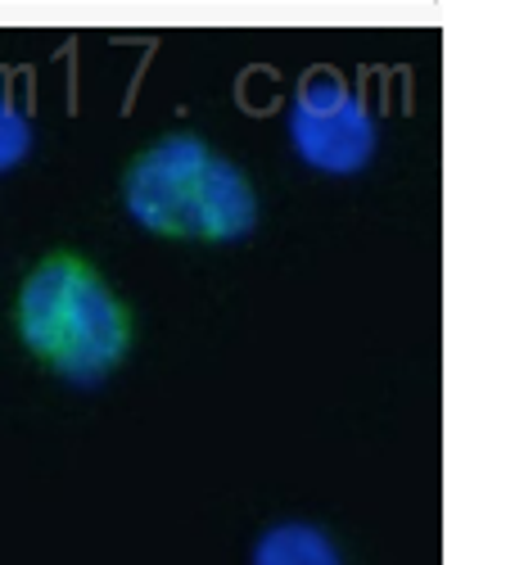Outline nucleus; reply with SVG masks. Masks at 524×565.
<instances>
[{"label": "nucleus", "instance_id": "nucleus-1", "mask_svg": "<svg viewBox=\"0 0 524 565\" xmlns=\"http://www.w3.org/2000/svg\"><path fill=\"white\" fill-rule=\"evenodd\" d=\"M19 340L68 385H105L131 353V312L77 254H45L19 290Z\"/></svg>", "mask_w": 524, "mask_h": 565}, {"label": "nucleus", "instance_id": "nucleus-2", "mask_svg": "<svg viewBox=\"0 0 524 565\" xmlns=\"http://www.w3.org/2000/svg\"><path fill=\"white\" fill-rule=\"evenodd\" d=\"M127 217L172 241L231 245L258 226V195L249 177L200 136H163L127 168Z\"/></svg>", "mask_w": 524, "mask_h": 565}, {"label": "nucleus", "instance_id": "nucleus-3", "mask_svg": "<svg viewBox=\"0 0 524 565\" xmlns=\"http://www.w3.org/2000/svg\"><path fill=\"white\" fill-rule=\"evenodd\" d=\"M295 154L321 177H357L379 146L371 105L335 73H312L290 100L285 118Z\"/></svg>", "mask_w": 524, "mask_h": 565}, {"label": "nucleus", "instance_id": "nucleus-4", "mask_svg": "<svg viewBox=\"0 0 524 565\" xmlns=\"http://www.w3.org/2000/svg\"><path fill=\"white\" fill-rule=\"evenodd\" d=\"M249 565H344V556L330 543L325 530L308 521H285V525H271L254 543Z\"/></svg>", "mask_w": 524, "mask_h": 565}, {"label": "nucleus", "instance_id": "nucleus-5", "mask_svg": "<svg viewBox=\"0 0 524 565\" xmlns=\"http://www.w3.org/2000/svg\"><path fill=\"white\" fill-rule=\"evenodd\" d=\"M32 150V122L28 114L0 90V177L14 172Z\"/></svg>", "mask_w": 524, "mask_h": 565}]
</instances>
